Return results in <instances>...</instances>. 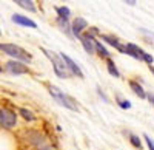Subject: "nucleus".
<instances>
[{
    "instance_id": "nucleus-7",
    "label": "nucleus",
    "mask_w": 154,
    "mask_h": 150,
    "mask_svg": "<svg viewBox=\"0 0 154 150\" xmlns=\"http://www.w3.org/2000/svg\"><path fill=\"white\" fill-rule=\"evenodd\" d=\"M5 68L11 74H26V73H29V68L25 65L23 62H19V60H9V62H6Z\"/></svg>"
},
{
    "instance_id": "nucleus-16",
    "label": "nucleus",
    "mask_w": 154,
    "mask_h": 150,
    "mask_svg": "<svg viewBox=\"0 0 154 150\" xmlns=\"http://www.w3.org/2000/svg\"><path fill=\"white\" fill-rule=\"evenodd\" d=\"M94 45H96V53L100 56V57H105V59H109V56H111V53L108 51V49L103 46V45H102L97 39H96V37H94Z\"/></svg>"
},
{
    "instance_id": "nucleus-21",
    "label": "nucleus",
    "mask_w": 154,
    "mask_h": 150,
    "mask_svg": "<svg viewBox=\"0 0 154 150\" xmlns=\"http://www.w3.org/2000/svg\"><path fill=\"white\" fill-rule=\"evenodd\" d=\"M116 102H117V105L120 107V108H123V110H130L131 108V102L128 101V99H123L122 96H116Z\"/></svg>"
},
{
    "instance_id": "nucleus-10",
    "label": "nucleus",
    "mask_w": 154,
    "mask_h": 150,
    "mask_svg": "<svg viewBox=\"0 0 154 150\" xmlns=\"http://www.w3.org/2000/svg\"><path fill=\"white\" fill-rule=\"evenodd\" d=\"M60 56H62V59L65 60V64H66V67H68V70H69V73L72 74V76H77V78H83V71L80 70V67L75 64V62L69 57V56H66V54H63V53H60Z\"/></svg>"
},
{
    "instance_id": "nucleus-20",
    "label": "nucleus",
    "mask_w": 154,
    "mask_h": 150,
    "mask_svg": "<svg viewBox=\"0 0 154 150\" xmlns=\"http://www.w3.org/2000/svg\"><path fill=\"white\" fill-rule=\"evenodd\" d=\"M19 113L23 116V119L25 121H28V122H32V121H35V116H34V113L31 110H28V108H20L19 110Z\"/></svg>"
},
{
    "instance_id": "nucleus-27",
    "label": "nucleus",
    "mask_w": 154,
    "mask_h": 150,
    "mask_svg": "<svg viewBox=\"0 0 154 150\" xmlns=\"http://www.w3.org/2000/svg\"><path fill=\"white\" fill-rule=\"evenodd\" d=\"M149 71L152 73V76H154V67H149Z\"/></svg>"
},
{
    "instance_id": "nucleus-28",
    "label": "nucleus",
    "mask_w": 154,
    "mask_h": 150,
    "mask_svg": "<svg viewBox=\"0 0 154 150\" xmlns=\"http://www.w3.org/2000/svg\"><path fill=\"white\" fill-rule=\"evenodd\" d=\"M0 71H2V67H0Z\"/></svg>"
},
{
    "instance_id": "nucleus-1",
    "label": "nucleus",
    "mask_w": 154,
    "mask_h": 150,
    "mask_svg": "<svg viewBox=\"0 0 154 150\" xmlns=\"http://www.w3.org/2000/svg\"><path fill=\"white\" fill-rule=\"evenodd\" d=\"M40 49L43 51V54L51 60V64H53V70H54V73H56L57 78L66 79V78L71 76V73H69V70H68V67H66V64H65V60L62 59V56H60L59 53L51 51V49H46V48H40Z\"/></svg>"
},
{
    "instance_id": "nucleus-23",
    "label": "nucleus",
    "mask_w": 154,
    "mask_h": 150,
    "mask_svg": "<svg viewBox=\"0 0 154 150\" xmlns=\"http://www.w3.org/2000/svg\"><path fill=\"white\" fill-rule=\"evenodd\" d=\"M97 94H99V96H100L102 99H103V102H106V104L109 102V99L106 97V94H105L103 91H102V88H100V87H97Z\"/></svg>"
},
{
    "instance_id": "nucleus-3",
    "label": "nucleus",
    "mask_w": 154,
    "mask_h": 150,
    "mask_svg": "<svg viewBox=\"0 0 154 150\" xmlns=\"http://www.w3.org/2000/svg\"><path fill=\"white\" fill-rule=\"evenodd\" d=\"M0 51H3L5 54L11 56L14 60H19V62H31L32 56L26 51V49H23L22 46L16 45V43H0Z\"/></svg>"
},
{
    "instance_id": "nucleus-6",
    "label": "nucleus",
    "mask_w": 154,
    "mask_h": 150,
    "mask_svg": "<svg viewBox=\"0 0 154 150\" xmlns=\"http://www.w3.org/2000/svg\"><path fill=\"white\" fill-rule=\"evenodd\" d=\"M16 124H17V115L14 111L6 108V107L0 108V127L11 130V129L16 127Z\"/></svg>"
},
{
    "instance_id": "nucleus-9",
    "label": "nucleus",
    "mask_w": 154,
    "mask_h": 150,
    "mask_svg": "<svg viewBox=\"0 0 154 150\" xmlns=\"http://www.w3.org/2000/svg\"><path fill=\"white\" fill-rule=\"evenodd\" d=\"M77 39L80 40V43H82V46L85 48V51L88 53V54H94L96 53V45H94V37H91V36H88L86 33H83L82 36H79Z\"/></svg>"
},
{
    "instance_id": "nucleus-29",
    "label": "nucleus",
    "mask_w": 154,
    "mask_h": 150,
    "mask_svg": "<svg viewBox=\"0 0 154 150\" xmlns=\"http://www.w3.org/2000/svg\"><path fill=\"white\" fill-rule=\"evenodd\" d=\"M0 34H2V33H0Z\"/></svg>"
},
{
    "instance_id": "nucleus-11",
    "label": "nucleus",
    "mask_w": 154,
    "mask_h": 150,
    "mask_svg": "<svg viewBox=\"0 0 154 150\" xmlns=\"http://www.w3.org/2000/svg\"><path fill=\"white\" fill-rule=\"evenodd\" d=\"M99 37H100V40H103V42H106L108 45L114 46V48L117 49L119 53L125 54V45H122V43L119 42V39H117L116 36H111V34H100Z\"/></svg>"
},
{
    "instance_id": "nucleus-17",
    "label": "nucleus",
    "mask_w": 154,
    "mask_h": 150,
    "mask_svg": "<svg viewBox=\"0 0 154 150\" xmlns=\"http://www.w3.org/2000/svg\"><path fill=\"white\" fill-rule=\"evenodd\" d=\"M14 2H16L20 8H23V9L31 11V12H35V5H34L32 0H14Z\"/></svg>"
},
{
    "instance_id": "nucleus-25",
    "label": "nucleus",
    "mask_w": 154,
    "mask_h": 150,
    "mask_svg": "<svg viewBox=\"0 0 154 150\" xmlns=\"http://www.w3.org/2000/svg\"><path fill=\"white\" fill-rule=\"evenodd\" d=\"M139 30L142 31V33H145V34H148V36H151L152 39H154V33H151V31H148V30H145V28H139Z\"/></svg>"
},
{
    "instance_id": "nucleus-13",
    "label": "nucleus",
    "mask_w": 154,
    "mask_h": 150,
    "mask_svg": "<svg viewBox=\"0 0 154 150\" xmlns=\"http://www.w3.org/2000/svg\"><path fill=\"white\" fill-rule=\"evenodd\" d=\"M128 84H130V88L133 90V93H134L136 96H139L140 99H146V91L143 90V87L140 85L139 82H136V81H130Z\"/></svg>"
},
{
    "instance_id": "nucleus-26",
    "label": "nucleus",
    "mask_w": 154,
    "mask_h": 150,
    "mask_svg": "<svg viewBox=\"0 0 154 150\" xmlns=\"http://www.w3.org/2000/svg\"><path fill=\"white\" fill-rule=\"evenodd\" d=\"M123 2H125V3H128L130 6H134V5H136V0H123Z\"/></svg>"
},
{
    "instance_id": "nucleus-22",
    "label": "nucleus",
    "mask_w": 154,
    "mask_h": 150,
    "mask_svg": "<svg viewBox=\"0 0 154 150\" xmlns=\"http://www.w3.org/2000/svg\"><path fill=\"white\" fill-rule=\"evenodd\" d=\"M143 139H145V142H146L148 148H149V150H154V139L151 138V136L145 133V135H143Z\"/></svg>"
},
{
    "instance_id": "nucleus-2",
    "label": "nucleus",
    "mask_w": 154,
    "mask_h": 150,
    "mask_svg": "<svg viewBox=\"0 0 154 150\" xmlns=\"http://www.w3.org/2000/svg\"><path fill=\"white\" fill-rule=\"evenodd\" d=\"M48 91H49V94L53 96V99H54L59 105L65 107V108H68V110H72V111H79V105H77V102L74 101V97L65 94L62 90H59L57 87L48 85Z\"/></svg>"
},
{
    "instance_id": "nucleus-14",
    "label": "nucleus",
    "mask_w": 154,
    "mask_h": 150,
    "mask_svg": "<svg viewBox=\"0 0 154 150\" xmlns=\"http://www.w3.org/2000/svg\"><path fill=\"white\" fill-rule=\"evenodd\" d=\"M57 25H59L60 31H63L68 37H72V30H71V23H69V20L59 19V17H57Z\"/></svg>"
},
{
    "instance_id": "nucleus-19",
    "label": "nucleus",
    "mask_w": 154,
    "mask_h": 150,
    "mask_svg": "<svg viewBox=\"0 0 154 150\" xmlns=\"http://www.w3.org/2000/svg\"><path fill=\"white\" fill-rule=\"evenodd\" d=\"M106 70H108V73L111 74V76H114V78H120V73H119L117 67H116V64H114L111 59H106Z\"/></svg>"
},
{
    "instance_id": "nucleus-5",
    "label": "nucleus",
    "mask_w": 154,
    "mask_h": 150,
    "mask_svg": "<svg viewBox=\"0 0 154 150\" xmlns=\"http://www.w3.org/2000/svg\"><path fill=\"white\" fill-rule=\"evenodd\" d=\"M125 54L131 56V57H134V59H137V60H143V62H146L149 67L152 65V60H154L151 54L145 53L142 48L137 46V45H134V43H126V45H125Z\"/></svg>"
},
{
    "instance_id": "nucleus-15",
    "label": "nucleus",
    "mask_w": 154,
    "mask_h": 150,
    "mask_svg": "<svg viewBox=\"0 0 154 150\" xmlns=\"http://www.w3.org/2000/svg\"><path fill=\"white\" fill-rule=\"evenodd\" d=\"M126 136H128V141H130V144H131L134 148H137V150H142V148H143L142 139H140L137 135H134V133H131V132H128Z\"/></svg>"
},
{
    "instance_id": "nucleus-18",
    "label": "nucleus",
    "mask_w": 154,
    "mask_h": 150,
    "mask_svg": "<svg viewBox=\"0 0 154 150\" xmlns=\"http://www.w3.org/2000/svg\"><path fill=\"white\" fill-rule=\"evenodd\" d=\"M56 12H57V17L59 19H65V20H69V16H71V9L68 6H56Z\"/></svg>"
},
{
    "instance_id": "nucleus-8",
    "label": "nucleus",
    "mask_w": 154,
    "mask_h": 150,
    "mask_svg": "<svg viewBox=\"0 0 154 150\" xmlns=\"http://www.w3.org/2000/svg\"><path fill=\"white\" fill-rule=\"evenodd\" d=\"M71 30H72V36L79 37L83 34L85 30H88V22L83 17H75L71 23Z\"/></svg>"
},
{
    "instance_id": "nucleus-24",
    "label": "nucleus",
    "mask_w": 154,
    "mask_h": 150,
    "mask_svg": "<svg viewBox=\"0 0 154 150\" xmlns=\"http://www.w3.org/2000/svg\"><path fill=\"white\" fill-rule=\"evenodd\" d=\"M146 99L149 101V104L154 107V93H146Z\"/></svg>"
},
{
    "instance_id": "nucleus-4",
    "label": "nucleus",
    "mask_w": 154,
    "mask_h": 150,
    "mask_svg": "<svg viewBox=\"0 0 154 150\" xmlns=\"http://www.w3.org/2000/svg\"><path fill=\"white\" fill-rule=\"evenodd\" d=\"M26 141L31 145H34L37 150H56L54 145L49 142V139L45 135H42L40 132H35V130L26 132Z\"/></svg>"
},
{
    "instance_id": "nucleus-12",
    "label": "nucleus",
    "mask_w": 154,
    "mask_h": 150,
    "mask_svg": "<svg viewBox=\"0 0 154 150\" xmlns=\"http://www.w3.org/2000/svg\"><path fill=\"white\" fill-rule=\"evenodd\" d=\"M11 20L14 22V23H17V25H22V27L37 28V23H35L34 20H31V19H28V17H25V16H22V14H14V16L11 17Z\"/></svg>"
}]
</instances>
